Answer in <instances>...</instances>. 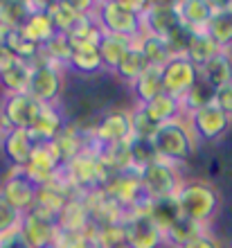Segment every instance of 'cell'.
I'll return each mask as SVG.
<instances>
[{
	"label": "cell",
	"instance_id": "obj_14",
	"mask_svg": "<svg viewBox=\"0 0 232 248\" xmlns=\"http://www.w3.org/2000/svg\"><path fill=\"white\" fill-rule=\"evenodd\" d=\"M18 230H20V235L25 237V242L30 248H52L59 237L57 223L47 221V219L34 215V212H25V215L20 217Z\"/></svg>",
	"mask_w": 232,
	"mask_h": 248
},
{
	"label": "cell",
	"instance_id": "obj_27",
	"mask_svg": "<svg viewBox=\"0 0 232 248\" xmlns=\"http://www.w3.org/2000/svg\"><path fill=\"white\" fill-rule=\"evenodd\" d=\"M133 88V95L138 99V106L149 104L151 99H155L162 93V79H160V68H154L149 65L147 70L140 75L136 84L131 86Z\"/></svg>",
	"mask_w": 232,
	"mask_h": 248
},
{
	"label": "cell",
	"instance_id": "obj_45",
	"mask_svg": "<svg viewBox=\"0 0 232 248\" xmlns=\"http://www.w3.org/2000/svg\"><path fill=\"white\" fill-rule=\"evenodd\" d=\"M113 248H126V246H124V244H120V246H113Z\"/></svg>",
	"mask_w": 232,
	"mask_h": 248
},
{
	"label": "cell",
	"instance_id": "obj_46",
	"mask_svg": "<svg viewBox=\"0 0 232 248\" xmlns=\"http://www.w3.org/2000/svg\"><path fill=\"white\" fill-rule=\"evenodd\" d=\"M230 7H232V2H230Z\"/></svg>",
	"mask_w": 232,
	"mask_h": 248
},
{
	"label": "cell",
	"instance_id": "obj_10",
	"mask_svg": "<svg viewBox=\"0 0 232 248\" xmlns=\"http://www.w3.org/2000/svg\"><path fill=\"white\" fill-rule=\"evenodd\" d=\"M43 106L30 95V93H16V95H5L0 104V115L5 122L7 131L9 129H30L36 115Z\"/></svg>",
	"mask_w": 232,
	"mask_h": 248
},
{
	"label": "cell",
	"instance_id": "obj_9",
	"mask_svg": "<svg viewBox=\"0 0 232 248\" xmlns=\"http://www.w3.org/2000/svg\"><path fill=\"white\" fill-rule=\"evenodd\" d=\"M185 118L194 138L201 140V142H214V140L223 138L232 124V120L214 104L205 106V108H199L194 113H187Z\"/></svg>",
	"mask_w": 232,
	"mask_h": 248
},
{
	"label": "cell",
	"instance_id": "obj_1",
	"mask_svg": "<svg viewBox=\"0 0 232 248\" xmlns=\"http://www.w3.org/2000/svg\"><path fill=\"white\" fill-rule=\"evenodd\" d=\"M174 201L178 205L181 217L199 223V226H207L219 210L221 196L212 183L194 178V181H183Z\"/></svg>",
	"mask_w": 232,
	"mask_h": 248
},
{
	"label": "cell",
	"instance_id": "obj_28",
	"mask_svg": "<svg viewBox=\"0 0 232 248\" xmlns=\"http://www.w3.org/2000/svg\"><path fill=\"white\" fill-rule=\"evenodd\" d=\"M199 235H205V226H199V223L189 221V219H185V217H181L174 226H169V228L162 232L165 244H167V246H171V248L185 246L187 242L196 239Z\"/></svg>",
	"mask_w": 232,
	"mask_h": 248
},
{
	"label": "cell",
	"instance_id": "obj_19",
	"mask_svg": "<svg viewBox=\"0 0 232 248\" xmlns=\"http://www.w3.org/2000/svg\"><path fill=\"white\" fill-rule=\"evenodd\" d=\"M176 14L181 25H185L192 32H203L212 18V5L207 0H183L176 2Z\"/></svg>",
	"mask_w": 232,
	"mask_h": 248
},
{
	"label": "cell",
	"instance_id": "obj_3",
	"mask_svg": "<svg viewBox=\"0 0 232 248\" xmlns=\"http://www.w3.org/2000/svg\"><path fill=\"white\" fill-rule=\"evenodd\" d=\"M65 181L70 183V187L77 194H91L102 189L104 185L108 183V170L102 165L99 156H97L95 147H88L86 151H81L79 156H75L68 165L61 167Z\"/></svg>",
	"mask_w": 232,
	"mask_h": 248
},
{
	"label": "cell",
	"instance_id": "obj_32",
	"mask_svg": "<svg viewBox=\"0 0 232 248\" xmlns=\"http://www.w3.org/2000/svg\"><path fill=\"white\" fill-rule=\"evenodd\" d=\"M147 217L165 232L169 226H174L181 219V212H178L174 199H154V201H149Z\"/></svg>",
	"mask_w": 232,
	"mask_h": 248
},
{
	"label": "cell",
	"instance_id": "obj_26",
	"mask_svg": "<svg viewBox=\"0 0 232 248\" xmlns=\"http://www.w3.org/2000/svg\"><path fill=\"white\" fill-rule=\"evenodd\" d=\"M47 16H50L57 34H70L79 25V20L84 18L72 2H52L47 5Z\"/></svg>",
	"mask_w": 232,
	"mask_h": 248
},
{
	"label": "cell",
	"instance_id": "obj_36",
	"mask_svg": "<svg viewBox=\"0 0 232 248\" xmlns=\"http://www.w3.org/2000/svg\"><path fill=\"white\" fill-rule=\"evenodd\" d=\"M129 151H131V165H133V171L144 170V167H149L151 163L158 160V154H155L151 140L131 138L129 140Z\"/></svg>",
	"mask_w": 232,
	"mask_h": 248
},
{
	"label": "cell",
	"instance_id": "obj_35",
	"mask_svg": "<svg viewBox=\"0 0 232 248\" xmlns=\"http://www.w3.org/2000/svg\"><path fill=\"white\" fill-rule=\"evenodd\" d=\"M70 54H72V46H70L68 34H54V36L47 41L46 46L41 47V57H43V59H47L50 63L59 65V68L68 65Z\"/></svg>",
	"mask_w": 232,
	"mask_h": 248
},
{
	"label": "cell",
	"instance_id": "obj_18",
	"mask_svg": "<svg viewBox=\"0 0 232 248\" xmlns=\"http://www.w3.org/2000/svg\"><path fill=\"white\" fill-rule=\"evenodd\" d=\"M63 118L57 111V106H43L36 120L32 122V126L27 129V133H30L34 144H47L54 142V138L63 131Z\"/></svg>",
	"mask_w": 232,
	"mask_h": 248
},
{
	"label": "cell",
	"instance_id": "obj_43",
	"mask_svg": "<svg viewBox=\"0 0 232 248\" xmlns=\"http://www.w3.org/2000/svg\"><path fill=\"white\" fill-rule=\"evenodd\" d=\"M16 61V57H14V52L9 50V47H5L2 43H0V72H5L9 65Z\"/></svg>",
	"mask_w": 232,
	"mask_h": 248
},
{
	"label": "cell",
	"instance_id": "obj_22",
	"mask_svg": "<svg viewBox=\"0 0 232 248\" xmlns=\"http://www.w3.org/2000/svg\"><path fill=\"white\" fill-rule=\"evenodd\" d=\"M20 32L25 39H30L32 43H36L39 47H43L47 41L54 36V25H52L50 16H47V5L41 7L39 12H32L30 18L25 20V25L20 27Z\"/></svg>",
	"mask_w": 232,
	"mask_h": 248
},
{
	"label": "cell",
	"instance_id": "obj_4",
	"mask_svg": "<svg viewBox=\"0 0 232 248\" xmlns=\"http://www.w3.org/2000/svg\"><path fill=\"white\" fill-rule=\"evenodd\" d=\"M93 16L106 34H117V36H126V39H140L142 36L140 16L131 12L129 7L124 5V0L97 2Z\"/></svg>",
	"mask_w": 232,
	"mask_h": 248
},
{
	"label": "cell",
	"instance_id": "obj_13",
	"mask_svg": "<svg viewBox=\"0 0 232 248\" xmlns=\"http://www.w3.org/2000/svg\"><path fill=\"white\" fill-rule=\"evenodd\" d=\"M140 20L142 34H151V36H160V39H165L181 23L178 14H176V2H149Z\"/></svg>",
	"mask_w": 232,
	"mask_h": 248
},
{
	"label": "cell",
	"instance_id": "obj_41",
	"mask_svg": "<svg viewBox=\"0 0 232 248\" xmlns=\"http://www.w3.org/2000/svg\"><path fill=\"white\" fill-rule=\"evenodd\" d=\"M0 248H30L25 242V237L20 235V230H12V232H5L0 235Z\"/></svg>",
	"mask_w": 232,
	"mask_h": 248
},
{
	"label": "cell",
	"instance_id": "obj_8",
	"mask_svg": "<svg viewBox=\"0 0 232 248\" xmlns=\"http://www.w3.org/2000/svg\"><path fill=\"white\" fill-rule=\"evenodd\" d=\"M162 93H167L176 99H183L187 91L199 79V68L187 59V57H171L167 63L160 68Z\"/></svg>",
	"mask_w": 232,
	"mask_h": 248
},
{
	"label": "cell",
	"instance_id": "obj_6",
	"mask_svg": "<svg viewBox=\"0 0 232 248\" xmlns=\"http://www.w3.org/2000/svg\"><path fill=\"white\" fill-rule=\"evenodd\" d=\"M140 176V183L144 194L154 201V199H174L178 187H181L183 178H181V171L176 170L174 163H167L158 158L155 163H151L149 167L138 171Z\"/></svg>",
	"mask_w": 232,
	"mask_h": 248
},
{
	"label": "cell",
	"instance_id": "obj_44",
	"mask_svg": "<svg viewBox=\"0 0 232 248\" xmlns=\"http://www.w3.org/2000/svg\"><path fill=\"white\" fill-rule=\"evenodd\" d=\"M7 131V126H5V122H2V115H0V138H2V133Z\"/></svg>",
	"mask_w": 232,
	"mask_h": 248
},
{
	"label": "cell",
	"instance_id": "obj_39",
	"mask_svg": "<svg viewBox=\"0 0 232 248\" xmlns=\"http://www.w3.org/2000/svg\"><path fill=\"white\" fill-rule=\"evenodd\" d=\"M20 212H16V210L9 205V203L5 201V196L0 194V235H5V232H12V230L18 228L20 223Z\"/></svg>",
	"mask_w": 232,
	"mask_h": 248
},
{
	"label": "cell",
	"instance_id": "obj_16",
	"mask_svg": "<svg viewBox=\"0 0 232 248\" xmlns=\"http://www.w3.org/2000/svg\"><path fill=\"white\" fill-rule=\"evenodd\" d=\"M212 5V18L207 23V36L217 43L219 50L230 52L232 47V7L230 2H210Z\"/></svg>",
	"mask_w": 232,
	"mask_h": 248
},
{
	"label": "cell",
	"instance_id": "obj_31",
	"mask_svg": "<svg viewBox=\"0 0 232 248\" xmlns=\"http://www.w3.org/2000/svg\"><path fill=\"white\" fill-rule=\"evenodd\" d=\"M138 47H140L144 61H147L149 65H154V68H162V65L171 59V52H169L167 43H165V39H160V36L142 34L140 39H138Z\"/></svg>",
	"mask_w": 232,
	"mask_h": 248
},
{
	"label": "cell",
	"instance_id": "obj_29",
	"mask_svg": "<svg viewBox=\"0 0 232 248\" xmlns=\"http://www.w3.org/2000/svg\"><path fill=\"white\" fill-rule=\"evenodd\" d=\"M219 52H221V50L217 47V43H214V41L207 36L205 30H203V32H194V36H192V41H189V47H187L185 57L192 61L196 68H203L207 61L212 59V57H217Z\"/></svg>",
	"mask_w": 232,
	"mask_h": 248
},
{
	"label": "cell",
	"instance_id": "obj_11",
	"mask_svg": "<svg viewBox=\"0 0 232 248\" xmlns=\"http://www.w3.org/2000/svg\"><path fill=\"white\" fill-rule=\"evenodd\" d=\"M36 192L39 187L27 178V174L18 167H12V171L2 178V185H0V194L5 196V201L12 205L16 212L25 215L34 208L36 203Z\"/></svg>",
	"mask_w": 232,
	"mask_h": 248
},
{
	"label": "cell",
	"instance_id": "obj_24",
	"mask_svg": "<svg viewBox=\"0 0 232 248\" xmlns=\"http://www.w3.org/2000/svg\"><path fill=\"white\" fill-rule=\"evenodd\" d=\"M97 156L102 160V165L108 170V174H126L133 171L131 165V151H129V142H120V144H108V147H99Z\"/></svg>",
	"mask_w": 232,
	"mask_h": 248
},
{
	"label": "cell",
	"instance_id": "obj_21",
	"mask_svg": "<svg viewBox=\"0 0 232 248\" xmlns=\"http://www.w3.org/2000/svg\"><path fill=\"white\" fill-rule=\"evenodd\" d=\"M199 77L205 79L212 88H221L232 81V54L221 50L217 57L207 61L203 68H199Z\"/></svg>",
	"mask_w": 232,
	"mask_h": 248
},
{
	"label": "cell",
	"instance_id": "obj_7",
	"mask_svg": "<svg viewBox=\"0 0 232 248\" xmlns=\"http://www.w3.org/2000/svg\"><path fill=\"white\" fill-rule=\"evenodd\" d=\"M122 228L126 248H160L165 244L162 230L144 212H126Z\"/></svg>",
	"mask_w": 232,
	"mask_h": 248
},
{
	"label": "cell",
	"instance_id": "obj_25",
	"mask_svg": "<svg viewBox=\"0 0 232 248\" xmlns=\"http://www.w3.org/2000/svg\"><path fill=\"white\" fill-rule=\"evenodd\" d=\"M30 77H32V63L16 59L5 72H0V86L5 88V95L27 93Z\"/></svg>",
	"mask_w": 232,
	"mask_h": 248
},
{
	"label": "cell",
	"instance_id": "obj_42",
	"mask_svg": "<svg viewBox=\"0 0 232 248\" xmlns=\"http://www.w3.org/2000/svg\"><path fill=\"white\" fill-rule=\"evenodd\" d=\"M181 248H221V246H219V242H217L214 237H210L205 232V235H199L196 239L187 242L185 246H181Z\"/></svg>",
	"mask_w": 232,
	"mask_h": 248
},
{
	"label": "cell",
	"instance_id": "obj_5",
	"mask_svg": "<svg viewBox=\"0 0 232 248\" xmlns=\"http://www.w3.org/2000/svg\"><path fill=\"white\" fill-rule=\"evenodd\" d=\"M61 91H63V72H61V68L50 63L39 54V59L32 63V77H30L27 93L41 106H57Z\"/></svg>",
	"mask_w": 232,
	"mask_h": 248
},
{
	"label": "cell",
	"instance_id": "obj_23",
	"mask_svg": "<svg viewBox=\"0 0 232 248\" xmlns=\"http://www.w3.org/2000/svg\"><path fill=\"white\" fill-rule=\"evenodd\" d=\"M144 113H147L149 118L154 120L155 124H167V122H174V120L183 118L185 113H183V104L181 99L171 97L167 93H160L155 99H151L149 104L142 106Z\"/></svg>",
	"mask_w": 232,
	"mask_h": 248
},
{
	"label": "cell",
	"instance_id": "obj_2",
	"mask_svg": "<svg viewBox=\"0 0 232 248\" xmlns=\"http://www.w3.org/2000/svg\"><path fill=\"white\" fill-rule=\"evenodd\" d=\"M151 142H154V149L158 154V158L174 165L187 163L192 158L194 149H196V138H194L185 115L174 120V122L160 124Z\"/></svg>",
	"mask_w": 232,
	"mask_h": 248
},
{
	"label": "cell",
	"instance_id": "obj_37",
	"mask_svg": "<svg viewBox=\"0 0 232 248\" xmlns=\"http://www.w3.org/2000/svg\"><path fill=\"white\" fill-rule=\"evenodd\" d=\"M160 124H155L154 120L149 118L144 108L138 106L136 111H131V129H133V138H142V140H154L155 131Z\"/></svg>",
	"mask_w": 232,
	"mask_h": 248
},
{
	"label": "cell",
	"instance_id": "obj_20",
	"mask_svg": "<svg viewBox=\"0 0 232 248\" xmlns=\"http://www.w3.org/2000/svg\"><path fill=\"white\" fill-rule=\"evenodd\" d=\"M138 39H126V36H117V34H104L102 43L97 47V52L102 57V65L108 72H115L120 61L124 59V54L136 46Z\"/></svg>",
	"mask_w": 232,
	"mask_h": 248
},
{
	"label": "cell",
	"instance_id": "obj_40",
	"mask_svg": "<svg viewBox=\"0 0 232 248\" xmlns=\"http://www.w3.org/2000/svg\"><path fill=\"white\" fill-rule=\"evenodd\" d=\"M214 106L221 108V111L226 113L228 118L232 120V81L226 86H221L217 88V95H214Z\"/></svg>",
	"mask_w": 232,
	"mask_h": 248
},
{
	"label": "cell",
	"instance_id": "obj_38",
	"mask_svg": "<svg viewBox=\"0 0 232 248\" xmlns=\"http://www.w3.org/2000/svg\"><path fill=\"white\" fill-rule=\"evenodd\" d=\"M192 36H194L192 30H187L185 25H181V23H178V25H176L174 30L167 34V36H165V43H167L171 57H185Z\"/></svg>",
	"mask_w": 232,
	"mask_h": 248
},
{
	"label": "cell",
	"instance_id": "obj_15",
	"mask_svg": "<svg viewBox=\"0 0 232 248\" xmlns=\"http://www.w3.org/2000/svg\"><path fill=\"white\" fill-rule=\"evenodd\" d=\"M57 228L59 232H65V235H84L91 228V215H88L84 194H72L65 201L63 210L57 217Z\"/></svg>",
	"mask_w": 232,
	"mask_h": 248
},
{
	"label": "cell",
	"instance_id": "obj_17",
	"mask_svg": "<svg viewBox=\"0 0 232 248\" xmlns=\"http://www.w3.org/2000/svg\"><path fill=\"white\" fill-rule=\"evenodd\" d=\"M0 147H2L5 158L12 163V167L23 170L27 160H30V156H32L34 142L25 129H9L0 138Z\"/></svg>",
	"mask_w": 232,
	"mask_h": 248
},
{
	"label": "cell",
	"instance_id": "obj_34",
	"mask_svg": "<svg viewBox=\"0 0 232 248\" xmlns=\"http://www.w3.org/2000/svg\"><path fill=\"white\" fill-rule=\"evenodd\" d=\"M149 68V63L144 61V57H142L140 52V47H138V41H136V46L131 47L129 52L124 54V59L120 61V65L115 68V75L122 81H126V84H136L138 79H140V75Z\"/></svg>",
	"mask_w": 232,
	"mask_h": 248
},
{
	"label": "cell",
	"instance_id": "obj_33",
	"mask_svg": "<svg viewBox=\"0 0 232 248\" xmlns=\"http://www.w3.org/2000/svg\"><path fill=\"white\" fill-rule=\"evenodd\" d=\"M214 95H217V88H212V86L207 84L205 79H196L194 81V86L187 91V95L181 99L183 104V113H194L199 111V108H205V106L214 104Z\"/></svg>",
	"mask_w": 232,
	"mask_h": 248
},
{
	"label": "cell",
	"instance_id": "obj_12",
	"mask_svg": "<svg viewBox=\"0 0 232 248\" xmlns=\"http://www.w3.org/2000/svg\"><path fill=\"white\" fill-rule=\"evenodd\" d=\"M93 142L95 149L99 147H108V144H120L129 142L133 138V129H131V111H110L106 113L97 126L93 129Z\"/></svg>",
	"mask_w": 232,
	"mask_h": 248
},
{
	"label": "cell",
	"instance_id": "obj_30",
	"mask_svg": "<svg viewBox=\"0 0 232 248\" xmlns=\"http://www.w3.org/2000/svg\"><path fill=\"white\" fill-rule=\"evenodd\" d=\"M68 68H72L79 75H95V72L104 70L102 65V57L97 52V47H88V46H75L68 61Z\"/></svg>",
	"mask_w": 232,
	"mask_h": 248
}]
</instances>
